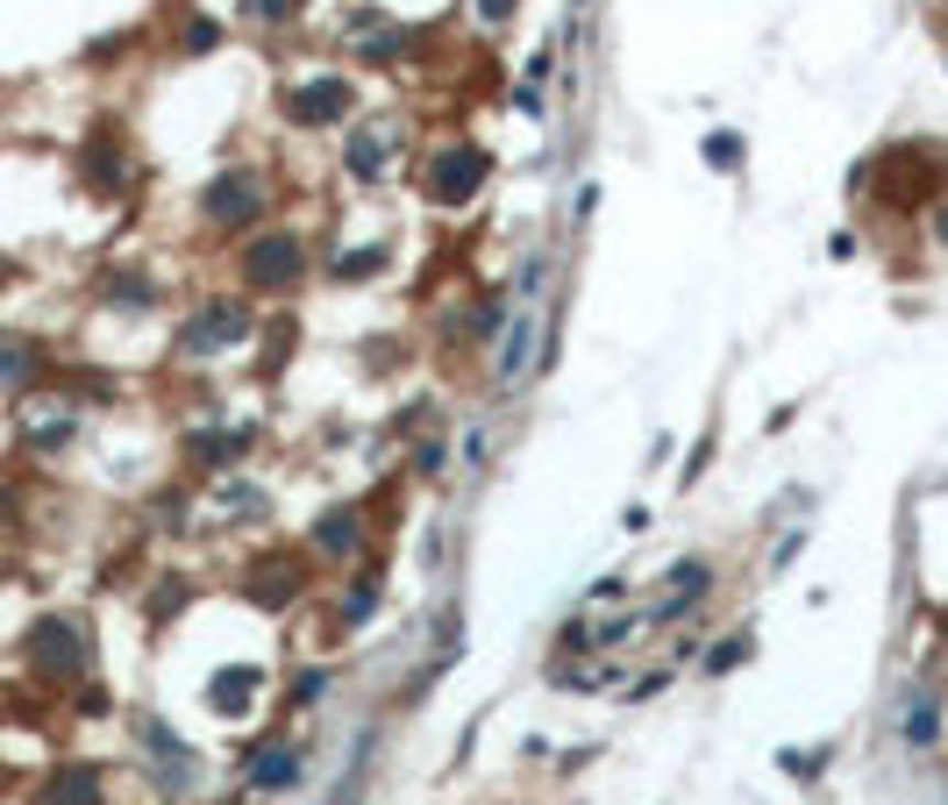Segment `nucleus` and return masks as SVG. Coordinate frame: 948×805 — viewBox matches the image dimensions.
I'll use <instances>...</instances> for the list:
<instances>
[{"label":"nucleus","instance_id":"39448f33","mask_svg":"<svg viewBox=\"0 0 948 805\" xmlns=\"http://www.w3.org/2000/svg\"><path fill=\"white\" fill-rule=\"evenodd\" d=\"M350 108H357L350 79H307V86H293V94H285V121H299V129H328V121H350Z\"/></svg>","mask_w":948,"mask_h":805},{"label":"nucleus","instance_id":"7ed1b4c3","mask_svg":"<svg viewBox=\"0 0 948 805\" xmlns=\"http://www.w3.org/2000/svg\"><path fill=\"white\" fill-rule=\"evenodd\" d=\"M22 656H29V671H36L43 685H72V677L86 671V628L79 620H36Z\"/></svg>","mask_w":948,"mask_h":805},{"label":"nucleus","instance_id":"b1692460","mask_svg":"<svg viewBox=\"0 0 948 805\" xmlns=\"http://www.w3.org/2000/svg\"><path fill=\"white\" fill-rule=\"evenodd\" d=\"M215 43H221V29H215V22H200V14H193V22H186V51H215Z\"/></svg>","mask_w":948,"mask_h":805},{"label":"nucleus","instance_id":"a878e982","mask_svg":"<svg viewBox=\"0 0 948 805\" xmlns=\"http://www.w3.org/2000/svg\"><path fill=\"white\" fill-rule=\"evenodd\" d=\"M443 464H449V457H443V443H421V449H414V470H421V478H435Z\"/></svg>","mask_w":948,"mask_h":805},{"label":"nucleus","instance_id":"2eb2a0df","mask_svg":"<svg viewBox=\"0 0 948 805\" xmlns=\"http://www.w3.org/2000/svg\"><path fill=\"white\" fill-rule=\"evenodd\" d=\"M250 685H258V671H221L215 685H207V692H215V712H243L250 706Z\"/></svg>","mask_w":948,"mask_h":805},{"label":"nucleus","instance_id":"20e7f679","mask_svg":"<svg viewBox=\"0 0 948 805\" xmlns=\"http://www.w3.org/2000/svg\"><path fill=\"white\" fill-rule=\"evenodd\" d=\"M299 271H307V257H299V236H285V229H271L243 250V285L250 293H293Z\"/></svg>","mask_w":948,"mask_h":805},{"label":"nucleus","instance_id":"bb28decb","mask_svg":"<svg viewBox=\"0 0 948 805\" xmlns=\"http://www.w3.org/2000/svg\"><path fill=\"white\" fill-rule=\"evenodd\" d=\"M478 22H492V29L514 22V0H478Z\"/></svg>","mask_w":948,"mask_h":805},{"label":"nucleus","instance_id":"4be33fe9","mask_svg":"<svg viewBox=\"0 0 948 805\" xmlns=\"http://www.w3.org/2000/svg\"><path fill=\"white\" fill-rule=\"evenodd\" d=\"M322 692H328V671H299L293 677V706H314Z\"/></svg>","mask_w":948,"mask_h":805},{"label":"nucleus","instance_id":"6ab92c4d","mask_svg":"<svg viewBox=\"0 0 948 805\" xmlns=\"http://www.w3.org/2000/svg\"><path fill=\"white\" fill-rule=\"evenodd\" d=\"M706 577H713V570H706V556H685V564L671 570V585H677V591H691V599H699V591H706Z\"/></svg>","mask_w":948,"mask_h":805},{"label":"nucleus","instance_id":"1a4fd4ad","mask_svg":"<svg viewBox=\"0 0 948 805\" xmlns=\"http://www.w3.org/2000/svg\"><path fill=\"white\" fill-rule=\"evenodd\" d=\"M86 178H94L100 193H122L129 186V164H122V150H115V135L100 129L94 143H86Z\"/></svg>","mask_w":948,"mask_h":805},{"label":"nucleus","instance_id":"cd10ccee","mask_svg":"<svg viewBox=\"0 0 948 805\" xmlns=\"http://www.w3.org/2000/svg\"><path fill=\"white\" fill-rule=\"evenodd\" d=\"M14 521H22V499H14V492H8V485H0V535H8V527H14Z\"/></svg>","mask_w":948,"mask_h":805},{"label":"nucleus","instance_id":"f03ea898","mask_svg":"<svg viewBox=\"0 0 948 805\" xmlns=\"http://www.w3.org/2000/svg\"><path fill=\"white\" fill-rule=\"evenodd\" d=\"M486 178H492V157L478 143H443V150H428V164H421V186H428L435 207H464Z\"/></svg>","mask_w":948,"mask_h":805},{"label":"nucleus","instance_id":"412c9836","mask_svg":"<svg viewBox=\"0 0 948 805\" xmlns=\"http://www.w3.org/2000/svg\"><path fill=\"white\" fill-rule=\"evenodd\" d=\"M178 606H186V585H178V577H164V585H157V599H150V620H172Z\"/></svg>","mask_w":948,"mask_h":805},{"label":"nucleus","instance_id":"6e6552de","mask_svg":"<svg viewBox=\"0 0 948 805\" xmlns=\"http://www.w3.org/2000/svg\"><path fill=\"white\" fill-rule=\"evenodd\" d=\"M299 585H307V577H299L293 556H271V564L250 570V599H258V606H285V599H299Z\"/></svg>","mask_w":948,"mask_h":805},{"label":"nucleus","instance_id":"9d476101","mask_svg":"<svg viewBox=\"0 0 948 805\" xmlns=\"http://www.w3.org/2000/svg\"><path fill=\"white\" fill-rule=\"evenodd\" d=\"M357 542H364V521H357L350 507H336V513L314 521V550H322V556H350Z\"/></svg>","mask_w":948,"mask_h":805},{"label":"nucleus","instance_id":"0eeeda50","mask_svg":"<svg viewBox=\"0 0 948 805\" xmlns=\"http://www.w3.org/2000/svg\"><path fill=\"white\" fill-rule=\"evenodd\" d=\"M36 805H108V792H100V770H94V763L51 770V784L36 792Z\"/></svg>","mask_w":948,"mask_h":805},{"label":"nucleus","instance_id":"ddd939ff","mask_svg":"<svg viewBox=\"0 0 948 805\" xmlns=\"http://www.w3.org/2000/svg\"><path fill=\"white\" fill-rule=\"evenodd\" d=\"M379 271H385V250L371 242V250H342L336 264H328V279H336V285H357V279H379Z\"/></svg>","mask_w":948,"mask_h":805},{"label":"nucleus","instance_id":"c85d7f7f","mask_svg":"<svg viewBox=\"0 0 948 805\" xmlns=\"http://www.w3.org/2000/svg\"><path fill=\"white\" fill-rule=\"evenodd\" d=\"M935 236H941V242H948V200H941V207H935Z\"/></svg>","mask_w":948,"mask_h":805},{"label":"nucleus","instance_id":"9b49d317","mask_svg":"<svg viewBox=\"0 0 948 805\" xmlns=\"http://www.w3.org/2000/svg\"><path fill=\"white\" fill-rule=\"evenodd\" d=\"M529 349H535V322H514V328H506V342H500V371H492V378L514 385V378L529 371Z\"/></svg>","mask_w":948,"mask_h":805},{"label":"nucleus","instance_id":"aec40b11","mask_svg":"<svg viewBox=\"0 0 948 805\" xmlns=\"http://www.w3.org/2000/svg\"><path fill=\"white\" fill-rule=\"evenodd\" d=\"M706 164H728V172H734V164H742V135H706Z\"/></svg>","mask_w":948,"mask_h":805},{"label":"nucleus","instance_id":"a211bd4d","mask_svg":"<svg viewBox=\"0 0 948 805\" xmlns=\"http://www.w3.org/2000/svg\"><path fill=\"white\" fill-rule=\"evenodd\" d=\"M108 300H115V307H157V285L135 279V271H122V279H108Z\"/></svg>","mask_w":948,"mask_h":805},{"label":"nucleus","instance_id":"423d86ee","mask_svg":"<svg viewBox=\"0 0 948 805\" xmlns=\"http://www.w3.org/2000/svg\"><path fill=\"white\" fill-rule=\"evenodd\" d=\"M250 336V307H236V300H215V307H200L186 322V336H178V349L186 357H207V349H221V342H243Z\"/></svg>","mask_w":948,"mask_h":805},{"label":"nucleus","instance_id":"f8f14e48","mask_svg":"<svg viewBox=\"0 0 948 805\" xmlns=\"http://www.w3.org/2000/svg\"><path fill=\"white\" fill-rule=\"evenodd\" d=\"M342 157H350V178H364V186L385 172V143L371 129H350V150H342Z\"/></svg>","mask_w":948,"mask_h":805},{"label":"nucleus","instance_id":"f3484780","mask_svg":"<svg viewBox=\"0 0 948 805\" xmlns=\"http://www.w3.org/2000/svg\"><path fill=\"white\" fill-rule=\"evenodd\" d=\"M371 606H379V570H357V585L342 591V628H357Z\"/></svg>","mask_w":948,"mask_h":805},{"label":"nucleus","instance_id":"393cba45","mask_svg":"<svg viewBox=\"0 0 948 805\" xmlns=\"http://www.w3.org/2000/svg\"><path fill=\"white\" fill-rule=\"evenodd\" d=\"M734 663H749V642H728V649H713V656H706V671H734Z\"/></svg>","mask_w":948,"mask_h":805},{"label":"nucleus","instance_id":"dca6fc26","mask_svg":"<svg viewBox=\"0 0 948 805\" xmlns=\"http://www.w3.org/2000/svg\"><path fill=\"white\" fill-rule=\"evenodd\" d=\"M299 777V755L293 749H279V755H264L258 770H250V784H258V792H285V784Z\"/></svg>","mask_w":948,"mask_h":805},{"label":"nucleus","instance_id":"4468645a","mask_svg":"<svg viewBox=\"0 0 948 805\" xmlns=\"http://www.w3.org/2000/svg\"><path fill=\"white\" fill-rule=\"evenodd\" d=\"M898 735H906L913 749H935V735H941V712L927 706V698H913V706L898 712Z\"/></svg>","mask_w":948,"mask_h":805},{"label":"nucleus","instance_id":"f257e3e1","mask_svg":"<svg viewBox=\"0 0 948 805\" xmlns=\"http://www.w3.org/2000/svg\"><path fill=\"white\" fill-rule=\"evenodd\" d=\"M264 200H271L264 172H221V178H207L200 215H207V229L243 236V229H258V221H264Z\"/></svg>","mask_w":948,"mask_h":805},{"label":"nucleus","instance_id":"5701e85b","mask_svg":"<svg viewBox=\"0 0 948 805\" xmlns=\"http://www.w3.org/2000/svg\"><path fill=\"white\" fill-rule=\"evenodd\" d=\"M250 14H258V22H293L299 0H250Z\"/></svg>","mask_w":948,"mask_h":805}]
</instances>
